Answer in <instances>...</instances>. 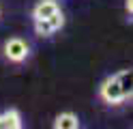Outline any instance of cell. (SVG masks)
Masks as SVG:
<instances>
[{
	"label": "cell",
	"instance_id": "8992f818",
	"mask_svg": "<svg viewBox=\"0 0 133 129\" xmlns=\"http://www.w3.org/2000/svg\"><path fill=\"white\" fill-rule=\"evenodd\" d=\"M116 77H118V82H120V88L124 93V97H131V69H124V71L120 73H116Z\"/></svg>",
	"mask_w": 133,
	"mask_h": 129
},
{
	"label": "cell",
	"instance_id": "3957f363",
	"mask_svg": "<svg viewBox=\"0 0 133 129\" xmlns=\"http://www.w3.org/2000/svg\"><path fill=\"white\" fill-rule=\"evenodd\" d=\"M54 11H58L56 0H41V2L32 9V17H35V20H45V17H49Z\"/></svg>",
	"mask_w": 133,
	"mask_h": 129
},
{
	"label": "cell",
	"instance_id": "277c9868",
	"mask_svg": "<svg viewBox=\"0 0 133 129\" xmlns=\"http://www.w3.org/2000/svg\"><path fill=\"white\" fill-rule=\"evenodd\" d=\"M22 127V116L17 110H6L0 114V129H19Z\"/></svg>",
	"mask_w": 133,
	"mask_h": 129
},
{
	"label": "cell",
	"instance_id": "ba28073f",
	"mask_svg": "<svg viewBox=\"0 0 133 129\" xmlns=\"http://www.w3.org/2000/svg\"><path fill=\"white\" fill-rule=\"evenodd\" d=\"M47 20H49V24H52V28H54V32H56V30H60L62 26H64V15L60 13V9H58V11H54L52 15L47 17Z\"/></svg>",
	"mask_w": 133,
	"mask_h": 129
},
{
	"label": "cell",
	"instance_id": "5b68a950",
	"mask_svg": "<svg viewBox=\"0 0 133 129\" xmlns=\"http://www.w3.org/2000/svg\"><path fill=\"white\" fill-rule=\"evenodd\" d=\"M54 127L56 129H77L79 127V120H77L75 114H71V112H62V114L56 116Z\"/></svg>",
	"mask_w": 133,
	"mask_h": 129
},
{
	"label": "cell",
	"instance_id": "52a82bcc",
	"mask_svg": "<svg viewBox=\"0 0 133 129\" xmlns=\"http://www.w3.org/2000/svg\"><path fill=\"white\" fill-rule=\"evenodd\" d=\"M35 32L39 37H49V34L54 32V28H52V24H49L47 17L45 20H35Z\"/></svg>",
	"mask_w": 133,
	"mask_h": 129
},
{
	"label": "cell",
	"instance_id": "9c48e42d",
	"mask_svg": "<svg viewBox=\"0 0 133 129\" xmlns=\"http://www.w3.org/2000/svg\"><path fill=\"white\" fill-rule=\"evenodd\" d=\"M124 9H127V13H131L133 11V0H127V2H124Z\"/></svg>",
	"mask_w": 133,
	"mask_h": 129
},
{
	"label": "cell",
	"instance_id": "6da1fadb",
	"mask_svg": "<svg viewBox=\"0 0 133 129\" xmlns=\"http://www.w3.org/2000/svg\"><path fill=\"white\" fill-rule=\"evenodd\" d=\"M101 99L105 103H120L124 101L127 97H124V93L120 88V82H118V77L116 75H110V77H105V82L101 84Z\"/></svg>",
	"mask_w": 133,
	"mask_h": 129
},
{
	"label": "cell",
	"instance_id": "7a4b0ae2",
	"mask_svg": "<svg viewBox=\"0 0 133 129\" xmlns=\"http://www.w3.org/2000/svg\"><path fill=\"white\" fill-rule=\"evenodd\" d=\"M30 54V47L26 41H22L17 37H13L4 43V56L11 60V63H24Z\"/></svg>",
	"mask_w": 133,
	"mask_h": 129
}]
</instances>
